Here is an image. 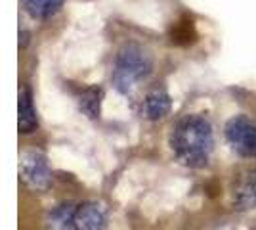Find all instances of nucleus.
Segmentation results:
<instances>
[{
  "mask_svg": "<svg viewBox=\"0 0 256 230\" xmlns=\"http://www.w3.org/2000/svg\"><path fill=\"white\" fill-rule=\"evenodd\" d=\"M170 146L182 165L192 169L204 167L214 150V132L210 123L201 115L182 117L172 129Z\"/></svg>",
  "mask_w": 256,
  "mask_h": 230,
  "instance_id": "1",
  "label": "nucleus"
},
{
  "mask_svg": "<svg viewBox=\"0 0 256 230\" xmlns=\"http://www.w3.org/2000/svg\"><path fill=\"white\" fill-rule=\"evenodd\" d=\"M151 71H153V62L150 54L142 46L130 43L124 44L117 52L111 81H113V87L117 88V92L128 96L138 87V83L146 81L151 75Z\"/></svg>",
  "mask_w": 256,
  "mask_h": 230,
  "instance_id": "2",
  "label": "nucleus"
},
{
  "mask_svg": "<svg viewBox=\"0 0 256 230\" xmlns=\"http://www.w3.org/2000/svg\"><path fill=\"white\" fill-rule=\"evenodd\" d=\"M226 140L243 157H256V125L245 115H235L226 123Z\"/></svg>",
  "mask_w": 256,
  "mask_h": 230,
  "instance_id": "3",
  "label": "nucleus"
},
{
  "mask_svg": "<svg viewBox=\"0 0 256 230\" xmlns=\"http://www.w3.org/2000/svg\"><path fill=\"white\" fill-rule=\"evenodd\" d=\"M20 176L32 190H46L52 180L48 159L38 152H25L20 157Z\"/></svg>",
  "mask_w": 256,
  "mask_h": 230,
  "instance_id": "4",
  "label": "nucleus"
},
{
  "mask_svg": "<svg viewBox=\"0 0 256 230\" xmlns=\"http://www.w3.org/2000/svg\"><path fill=\"white\" fill-rule=\"evenodd\" d=\"M75 230H107V211L98 201H84L75 211Z\"/></svg>",
  "mask_w": 256,
  "mask_h": 230,
  "instance_id": "5",
  "label": "nucleus"
},
{
  "mask_svg": "<svg viewBox=\"0 0 256 230\" xmlns=\"http://www.w3.org/2000/svg\"><path fill=\"white\" fill-rule=\"evenodd\" d=\"M234 205L241 211L256 209V171L243 173L235 180Z\"/></svg>",
  "mask_w": 256,
  "mask_h": 230,
  "instance_id": "6",
  "label": "nucleus"
},
{
  "mask_svg": "<svg viewBox=\"0 0 256 230\" xmlns=\"http://www.w3.org/2000/svg\"><path fill=\"white\" fill-rule=\"evenodd\" d=\"M18 127H20V132H23V134H31L38 127L36 111H34V106H32V96L29 88H22L20 90V98H18Z\"/></svg>",
  "mask_w": 256,
  "mask_h": 230,
  "instance_id": "7",
  "label": "nucleus"
},
{
  "mask_svg": "<svg viewBox=\"0 0 256 230\" xmlns=\"http://www.w3.org/2000/svg\"><path fill=\"white\" fill-rule=\"evenodd\" d=\"M144 115L150 121H159L166 117L172 110V100L164 90H153L144 100Z\"/></svg>",
  "mask_w": 256,
  "mask_h": 230,
  "instance_id": "8",
  "label": "nucleus"
},
{
  "mask_svg": "<svg viewBox=\"0 0 256 230\" xmlns=\"http://www.w3.org/2000/svg\"><path fill=\"white\" fill-rule=\"evenodd\" d=\"M75 211L71 203H62L48 213L46 230H75Z\"/></svg>",
  "mask_w": 256,
  "mask_h": 230,
  "instance_id": "9",
  "label": "nucleus"
},
{
  "mask_svg": "<svg viewBox=\"0 0 256 230\" xmlns=\"http://www.w3.org/2000/svg\"><path fill=\"white\" fill-rule=\"evenodd\" d=\"M65 0H23V8L34 20H46L58 14Z\"/></svg>",
  "mask_w": 256,
  "mask_h": 230,
  "instance_id": "10",
  "label": "nucleus"
},
{
  "mask_svg": "<svg viewBox=\"0 0 256 230\" xmlns=\"http://www.w3.org/2000/svg\"><path fill=\"white\" fill-rule=\"evenodd\" d=\"M102 96H104V92H102V88H86L84 92L80 94V100H78V106H80V110L84 111L86 115L90 117V119H96L100 117V106H102Z\"/></svg>",
  "mask_w": 256,
  "mask_h": 230,
  "instance_id": "11",
  "label": "nucleus"
},
{
  "mask_svg": "<svg viewBox=\"0 0 256 230\" xmlns=\"http://www.w3.org/2000/svg\"><path fill=\"white\" fill-rule=\"evenodd\" d=\"M27 43H29V33L20 31V46H27Z\"/></svg>",
  "mask_w": 256,
  "mask_h": 230,
  "instance_id": "12",
  "label": "nucleus"
}]
</instances>
